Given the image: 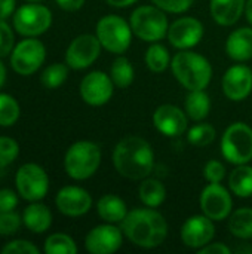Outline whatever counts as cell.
I'll list each match as a JSON object with an SVG mask.
<instances>
[{
  "instance_id": "obj_1",
  "label": "cell",
  "mask_w": 252,
  "mask_h": 254,
  "mask_svg": "<svg viewBox=\"0 0 252 254\" xmlns=\"http://www.w3.org/2000/svg\"><path fill=\"white\" fill-rule=\"evenodd\" d=\"M113 165L125 179L144 180L154 168V152L143 137L126 135L113 150Z\"/></svg>"
},
{
  "instance_id": "obj_38",
  "label": "cell",
  "mask_w": 252,
  "mask_h": 254,
  "mask_svg": "<svg viewBox=\"0 0 252 254\" xmlns=\"http://www.w3.org/2000/svg\"><path fill=\"white\" fill-rule=\"evenodd\" d=\"M39 249L25 240H15L1 249V254H39Z\"/></svg>"
},
{
  "instance_id": "obj_35",
  "label": "cell",
  "mask_w": 252,
  "mask_h": 254,
  "mask_svg": "<svg viewBox=\"0 0 252 254\" xmlns=\"http://www.w3.org/2000/svg\"><path fill=\"white\" fill-rule=\"evenodd\" d=\"M19 214L13 211H0V237H9L19 231L21 228Z\"/></svg>"
},
{
  "instance_id": "obj_21",
  "label": "cell",
  "mask_w": 252,
  "mask_h": 254,
  "mask_svg": "<svg viewBox=\"0 0 252 254\" xmlns=\"http://www.w3.org/2000/svg\"><path fill=\"white\" fill-rule=\"evenodd\" d=\"M226 54L238 63L252 58V28L241 27L230 33L226 42Z\"/></svg>"
},
{
  "instance_id": "obj_41",
  "label": "cell",
  "mask_w": 252,
  "mask_h": 254,
  "mask_svg": "<svg viewBox=\"0 0 252 254\" xmlns=\"http://www.w3.org/2000/svg\"><path fill=\"white\" fill-rule=\"evenodd\" d=\"M199 254H230L232 250L226 246V244H221V243H209L206 244L205 247H202L201 250H198Z\"/></svg>"
},
{
  "instance_id": "obj_39",
  "label": "cell",
  "mask_w": 252,
  "mask_h": 254,
  "mask_svg": "<svg viewBox=\"0 0 252 254\" xmlns=\"http://www.w3.org/2000/svg\"><path fill=\"white\" fill-rule=\"evenodd\" d=\"M153 4L159 6L165 12L169 13H181L192 7L195 0H151Z\"/></svg>"
},
{
  "instance_id": "obj_8",
  "label": "cell",
  "mask_w": 252,
  "mask_h": 254,
  "mask_svg": "<svg viewBox=\"0 0 252 254\" xmlns=\"http://www.w3.org/2000/svg\"><path fill=\"white\" fill-rule=\"evenodd\" d=\"M52 25V12L49 7L30 1V4L21 6L13 13V27L16 33L25 37H36L49 30Z\"/></svg>"
},
{
  "instance_id": "obj_28",
  "label": "cell",
  "mask_w": 252,
  "mask_h": 254,
  "mask_svg": "<svg viewBox=\"0 0 252 254\" xmlns=\"http://www.w3.org/2000/svg\"><path fill=\"white\" fill-rule=\"evenodd\" d=\"M110 77H111L114 86H117L120 89L128 88L134 82V77H135V71H134L131 61L126 57H122V55L117 57L111 64Z\"/></svg>"
},
{
  "instance_id": "obj_12",
  "label": "cell",
  "mask_w": 252,
  "mask_h": 254,
  "mask_svg": "<svg viewBox=\"0 0 252 254\" xmlns=\"http://www.w3.org/2000/svg\"><path fill=\"white\" fill-rule=\"evenodd\" d=\"M101 43L97 34H80L67 48L65 63L74 70H83L92 65L101 54Z\"/></svg>"
},
{
  "instance_id": "obj_26",
  "label": "cell",
  "mask_w": 252,
  "mask_h": 254,
  "mask_svg": "<svg viewBox=\"0 0 252 254\" xmlns=\"http://www.w3.org/2000/svg\"><path fill=\"white\" fill-rule=\"evenodd\" d=\"M229 188L239 198L252 196V167L248 164L236 165L229 176Z\"/></svg>"
},
{
  "instance_id": "obj_36",
  "label": "cell",
  "mask_w": 252,
  "mask_h": 254,
  "mask_svg": "<svg viewBox=\"0 0 252 254\" xmlns=\"http://www.w3.org/2000/svg\"><path fill=\"white\" fill-rule=\"evenodd\" d=\"M203 177L208 183H221L226 179V167L217 159H211L203 167Z\"/></svg>"
},
{
  "instance_id": "obj_30",
  "label": "cell",
  "mask_w": 252,
  "mask_h": 254,
  "mask_svg": "<svg viewBox=\"0 0 252 254\" xmlns=\"http://www.w3.org/2000/svg\"><path fill=\"white\" fill-rule=\"evenodd\" d=\"M217 137V131L211 124H196L187 129V141L195 147H206Z\"/></svg>"
},
{
  "instance_id": "obj_5",
  "label": "cell",
  "mask_w": 252,
  "mask_h": 254,
  "mask_svg": "<svg viewBox=\"0 0 252 254\" xmlns=\"http://www.w3.org/2000/svg\"><path fill=\"white\" fill-rule=\"evenodd\" d=\"M129 24L132 33L138 39L149 43L159 42L168 36V16L165 10L156 4H144L137 7L129 18Z\"/></svg>"
},
{
  "instance_id": "obj_19",
  "label": "cell",
  "mask_w": 252,
  "mask_h": 254,
  "mask_svg": "<svg viewBox=\"0 0 252 254\" xmlns=\"http://www.w3.org/2000/svg\"><path fill=\"white\" fill-rule=\"evenodd\" d=\"M56 208L59 213L68 217H80L86 214L92 207V196L88 190L79 186L62 188L55 198Z\"/></svg>"
},
{
  "instance_id": "obj_6",
  "label": "cell",
  "mask_w": 252,
  "mask_h": 254,
  "mask_svg": "<svg viewBox=\"0 0 252 254\" xmlns=\"http://www.w3.org/2000/svg\"><path fill=\"white\" fill-rule=\"evenodd\" d=\"M221 153L233 165L248 164L252 159V128L245 122H233L221 137Z\"/></svg>"
},
{
  "instance_id": "obj_32",
  "label": "cell",
  "mask_w": 252,
  "mask_h": 254,
  "mask_svg": "<svg viewBox=\"0 0 252 254\" xmlns=\"http://www.w3.org/2000/svg\"><path fill=\"white\" fill-rule=\"evenodd\" d=\"M67 77H68V67L61 63H55L43 70L40 76V82L48 89H56L67 80Z\"/></svg>"
},
{
  "instance_id": "obj_42",
  "label": "cell",
  "mask_w": 252,
  "mask_h": 254,
  "mask_svg": "<svg viewBox=\"0 0 252 254\" xmlns=\"http://www.w3.org/2000/svg\"><path fill=\"white\" fill-rule=\"evenodd\" d=\"M16 0H0V19H7L15 13Z\"/></svg>"
},
{
  "instance_id": "obj_15",
  "label": "cell",
  "mask_w": 252,
  "mask_h": 254,
  "mask_svg": "<svg viewBox=\"0 0 252 254\" xmlns=\"http://www.w3.org/2000/svg\"><path fill=\"white\" fill-rule=\"evenodd\" d=\"M123 244V232L113 223L91 229L85 238V247L92 254H113Z\"/></svg>"
},
{
  "instance_id": "obj_10",
  "label": "cell",
  "mask_w": 252,
  "mask_h": 254,
  "mask_svg": "<svg viewBox=\"0 0 252 254\" xmlns=\"http://www.w3.org/2000/svg\"><path fill=\"white\" fill-rule=\"evenodd\" d=\"M45 58H46L45 45L34 37H28L19 42L13 48L10 54V65L18 74L28 76L40 68Z\"/></svg>"
},
{
  "instance_id": "obj_43",
  "label": "cell",
  "mask_w": 252,
  "mask_h": 254,
  "mask_svg": "<svg viewBox=\"0 0 252 254\" xmlns=\"http://www.w3.org/2000/svg\"><path fill=\"white\" fill-rule=\"evenodd\" d=\"M56 4L67 10V12H74V10H79L83 4H85V0H55Z\"/></svg>"
},
{
  "instance_id": "obj_16",
  "label": "cell",
  "mask_w": 252,
  "mask_h": 254,
  "mask_svg": "<svg viewBox=\"0 0 252 254\" xmlns=\"http://www.w3.org/2000/svg\"><path fill=\"white\" fill-rule=\"evenodd\" d=\"M180 235L186 247L201 250L202 247L209 244L215 237L214 220H211L205 214L192 216L184 222Z\"/></svg>"
},
{
  "instance_id": "obj_14",
  "label": "cell",
  "mask_w": 252,
  "mask_h": 254,
  "mask_svg": "<svg viewBox=\"0 0 252 254\" xmlns=\"http://www.w3.org/2000/svg\"><path fill=\"white\" fill-rule=\"evenodd\" d=\"M203 24L193 16H181L168 28V40L178 51L195 48L203 37Z\"/></svg>"
},
{
  "instance_id": "obj_23",
  "label": "cell",
  "mask_w": 252,
  "mask_h": 254,
  "mask_svg": "<svg viewBox=\"0 0 252 254\" xmlns=\"http://www.w3.org/2000/svg\"><path fill=\"white\" fill-rule=\"evenodd\" d=\"M22 222L28 231L34 234L46 232L52 225V213L43 204H31L22 213Z\"/></svg>"
},
{
  "instance_id": "obj_17",
  "label": "cell",
  "mask_w": 252,
  "mask_h": 254,
  "mask_svg": "<svg viewBox=\"0 0 252 254\" xmlns=\"http://www.w3.org/2000/svg\"><path fill=\"white\" fill-rule=\"evenodd\" d=\"M221 88L224 95L232 101H242L252 92V70L248 65L236 64L226 70Z\"/></svg>"
},
{
  "instance_id": "obj_25",
  "label": "cell",
  "mask_w": 252,
  "mask_h": 254,
  "mask_svg": "<svg viewBox=\"0 0 252 254\" xmlns=\"http://www.w3.org/2000/svg\"><path fill=\"white\" fill-rule=\"evenodd\" d=\"M184 107H186V113H187L189 119H192L195 122H201L211 112V98L205 92V89L189 91V94L186 97Z\"/></svg>"
},
{
  "instance_id": "obj_2",
  "label": "cell",
  "mask_w": 252,
  "mask_h": 254,
  "mask_svg": "<svg viewBox=\"0 0 252 254\" xmlns=\"http://www.w3.org/2000/svg\"><path fill=\"white\" fill-rule=\"evenodd\" d=\"M123 235L137 247L156 249L168 237V222L156 208H135L122 220Z\"/></svg>"
},
{
  "instance_id": "obj_46",
  "label": "cell",
  "mask_w": 252,
  "mask_h": 254,
  "mask_svg": "<svg viewBox=\"0 0 252 254\" xmlns=\"http://www.w3.org/2000/svg\"><path fill=\"white\" fill-rule=\"evenodd\" d=\"M6 82V68H4V64L0 61V88L4 85Z\"/></svg>"
},
{
  "instance_id": "obj_47",
  "label": "cell",
  "mask_w": 252,
  "mask_h": 254,
  "mask_svg": "<svg viewBox=\"0 0 252 254\" xmlns=\"http://www.w3.org/2000/svg\"><path fill=\"white\" fill-rule=\"evenodd\" d=\"M27 1H34V3H37V1H42V0H27Z\"/></svg>"
},
{
  "instance_id": "obj_7",
  "label": "cell",
  "mask_w": 252,
  "mask_h": 254,
  "mask_svg": "<svg viewBox=\"0 0 252 254\" xmlns=\"http://www.w3.org/2000/svg\"><path fill=\"white\" fill-rule=\"evenodd\" d=\"M97 37L101 46L116 55L126 52L132 42V28L119 15H105L97 22Z\"/></svg>"
},
{
  "instance_id": "obj_22",
  "label": "cell",
  "mask_w": 252,
  "mask_h": 254,
  "mask_svg": "<svg viewBox=\"0 0 252 254\" xmlns=\"http://www.w3.org/2000/svg\"><path fill=\"white\" fill-rule=\"evenodd\" d=\"M97 211H98V216L101 217V220L116 225V223H122V220L126 217L128 207L120 196L108 193L98 199Z\"/></svg>"
},
{
  "instance_id": "obj_11",
  "label": "cell",
  "mask_w": 252,
  "mask_h": 254,
  "mask_svg": "<svg viewBox=\"0 0 252 254\" xmlns=\"http://www.w3.org/2000/svg\"><path fill=\"white\" fill-rule=\"evenodd\" d=\"M199 205L206 217L214 222H223L232 214L233 199L221 183H209L201 192Z\"/></svg>"
},
{
  "instance_id": "obj_31",
  "label": "cell",
  "mask_w": 252,
  "mask_h": 254,
  "mask_svg": "<svg viewBox=\"0 0 252 254\" xmlns=\"http://www.w3.org/2000/svg\"><path fill=\"white\" fill-rule=\"evenodd\" d=\"M45 253L48 254H76L77 246L74 240L65 234H53L45 243Z\"/></svg>"
},
{
  "instance_id": "obj_33",
  "label": "cell",
  "mask_w": 252,
  "mask_h": 254,
  "mask_svg": "<svg viewBox=\"0 0 252 254\" xmlns=\"http://www.w3.org/2000/svg\"><path fill=\"white\" fill-rule=\"evenodd\" d=\"M21 115L18 101L9 94H0V127H12Z\"/></svg>"
},
{
  "instance_id": "obj_45",
  "label": "cell",
  "mask_w": 252,
  "mask_h": 254,
  "mask_svg": "<svg viewBox=\"0 0 252 254\" xmlns=\"http://www.w3.org/2000/svg\"><path fill=\"white\" fill-rule=\"evenodd\" d=\"M245 16H247L248 22L252 25V0H247V4H245Z\"/></svg>"
},
{
  "instance_id": "obj_9",
  "label": "cell",
  "mask_w": 252,
  "mask_h": 254,
  "mask_svg": "<svg viewBox=\"0 0 252 254\" xmlns=\"http://www.w3.org/2000/svg\"><path fill=\"white\" fill-rule=\"evenodd\" d=\"M16 190L25 201H40L49 190V177L37 164H24L15 176Z\"/></svg>"
},
{
  "instance_id": "obj_24",
  "label": "cell",
  "mask_w": 252,
  "mask_h": 254,
  "mask_svg": "<svg viewBox=\"0 0 252 254\" xmlns=\"http://www.w3.org/2000/svg\"><path fill=\"white\" fill-rule=\"evenodd\" d=\"M138 196L146 207L157 208L166 199V188L160 180L146 177L138 188Z\"/></svg>"
},
{
  "instance_id": "obj_27",
  "label": "cell",
  "mask_w": 252,
  "mask_h": 254,
  "mask_svg": "<svg viewBox=\"0 0 252 254\" xmlns=\"http://www.w3.org/2000/svg\"><path fill=\"white\" fill-rule=\"evenodd\" d=\"M229 231L239 240L252 238V208L244 207L229 216Z\"/></svg>"
},
{
  "instance_id": "obj_40",
  "label": "cell",
  "mask_w": 252,
  "mask_h": 254,
  "mask_svg": "<svg viewBox=\"0 0 252 254\" xmlns=\"http://www.w3.org/2000/svg\"><path fill=\"white\" fill-rule=\"evenodd\" d=\"M18 205V195L10 189H0V211H13Z\"/></svg>"
},
{
  "instance_id": "obj_37",
  "label": "cell",
  "mask_w": 252,
  "mask_h": 254,
  "mask_svg": "<svg viewBox=\"0 0 252 254\" xmlns=\"http://www.w3.org/2000/svg\"><path fill=\"white\" fill-rule=\"evenodd\" d=\"M15 36L4 19H0V58L7 57L13 51Z\"/></svg>"
},
{
  "instance_id": "obj_18",
  "label": "cell",
  "mask_w": 252,
  "mask_h": 254,
  "mask_svg": "<svg viewBox=\"0 0 252 254\" xmlns=\"http://www.w3.org/2000/svg\"><path fill=\"white\" fill-rule=\"evenodd\" d=\"M153 125L166 137H178L187 131L189 116L174 104H162L153 113Z\"/></svg>"
},
{
  "instance_id": "obj_20",
  "label": "cell",
  "mask_w": 252,
  "mask_h": 254,
  "mask_svg": "<svg viewBox=\"0 0 252 254\" xmlns=\"http://www.w3.org/2000/svg\"><path fill=\"white\" fill-rule=\"evenodd\" d=\"M245 0H211L209 12L217 24L230 27L235 25L245 12Z\"/></svg>"
},
{
  "instance_id": "obj_44",
  "label": "cell",
  "mask_w": 252,
  "mask_h": 254,
  "mask_svg": "<svg viewBox=\"0 0 252 254\" xmlns=\"http://www.w3.org/2000/svg\"><path fill=\"white\" fill-rule=\"evenodd\" d=\"M113 7H129L131 4L137 3L138 0H105Z\"/></svg>"
},
{
  "instance_id": "obj_29",
  "label": "cell",
  "mask_w": 252,
  "mask_h": 254,
  "mask_svg": "<svg viewBox=\"0 0 252 254\" xmlns=\"http://www.w3.org/2000/svg\"><path fill=\"white\" fill-rule=\"evenodd\" d=\"M144 60H146L149 70L153 73H163L171 65V55L168 49L157 42L149 46V49L146 51Z\"/></svg>"
},
{
  "instance_id": "obj_13",
  "label": "cell",
  "mask_w": 252,
  "mask_h": 254,
  "mask_svg": "<svg viewBox=\"0 0 252 254\" xmlns=\"http://www.w3.org/2000/svg\"><path fill=\"white\" fill-rule=\"evenodd\" d=\"M79 89L80 97L86 104L100 107L110 101L114 91V83L107 73L95 70L82 79Z\"/></svg>"
},
{
  "instance_id": "obj_3",
  "label": "cell",
  "mask_w": 252,
  "mask_h": 254,
  "mask_svg": "<svg viewBox=\"0 0 252 254\" xmlns=\"http://www.w3.org/2000/svg\"><path fill=\"white\" fill-rule=\"evenodd\" d=\"M174 77L189 91L205 89L212 79V65L201 54L183 49L171 60Z\"/></svg>"
},
{
  "instance_id": "obj_34",
  "label": "cell",
  "mask_w": 252,
  "mask_h": 254,
  "mask_svg": "<svg viewBox=\"0 0 252 254\" xmlns=\"http://www.w3.org/2000/svg\"><path fill=\"white\" fill-rule=\"evenodd\" d=\"M19 155L18 143L10 137H0V170L10 165Z\"/></svg>"
},
{
  "instance_id": "obj_4",
  "label": "cell",
  "mask_w": 252,
  "mask_h": 254,
  "mask_svg": "<svg viewBox=\"0 0 252 254\" xmlns=\"http://www.w3.org/2000/svg\"><path fill=\"white\" fill-rule=\"evenodd\" d=\"M101 164V149L94 141L82 140L71 144L64 158V168L73 180L92 177Z\"/></svg>"
}]
</instances>
